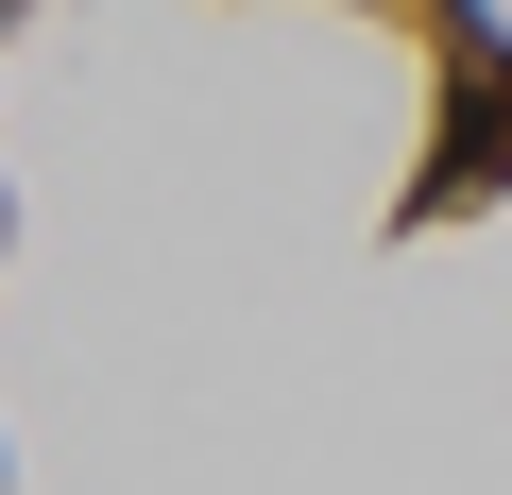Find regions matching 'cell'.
Listing matches in <instances>:
<instances>
[{"label": "cell", "instance_id": "6da1fadb", "mask_svg": "<svg viewBox=\"0 0 512 495\" xmlns=\"http://www.w3.org/2000/svg\"><path fill=\"white\" fill-rule=\"evenodd\" d=\"M444 52H461V103H444L427 205H461V188H495V171H512V35L478 18V0H444Z\"/></svg>", "mask_w": 512, "mask_h": 495}]
</instances>
